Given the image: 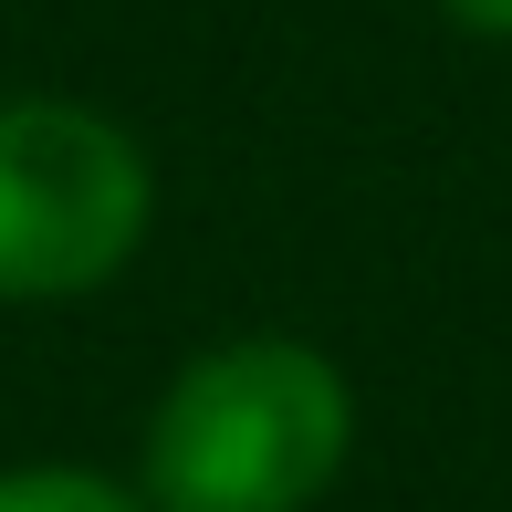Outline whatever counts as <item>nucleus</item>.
Segmentation results:
<instances>
[{"instance_id":"obj_1","label":"nucleus","mask_w":512,"mask_h":512,"mask_svg":"<svg viewBox=\"0 0 512 512\" xmlns=\"http://www.w3.org/2000/svg\"><path fill=\"white\" fill-rule=\"evenodd\" d=\"M345 450H356V387L324 345H209L147 418V512H314Z\"/></svg>"},{"instance_id":"obj_2","label":"nucleus","mask_w":512,"mask_h":512,"mask_svg":"<svg viewBox=\"0 0 512 512\" xmlns=\"http://www.w3.org/2000/svg\"><path fill=\"white\" fill-rule=\"evenodd\" d=\"M147 147L115 115L21 95L0 105V304H63L126 272L147 241Z\"/></svg>"},{"instance_id":"obj_3","label":"nucleus","mask_w":512,"mask_h":512,"mask_svg":"<svg viewBox=\"0 0 512 512\" xmlns=\"http://www.w3.org/2000/svg\"><path fill=\"white\" fill-rule=\"evenodd\" d=\"M0 512H147L95 471H0Z\"/></svg>"},{"instance_id":"obj_4","label":"nucleus","mask_w":512,"mask_h":512,"mask_svg":"<svg viewBox=\"0 0 512 512\" xmlns=\"http://www.w3.org/2000/svg\"><path fill=\"white\" fill-rule=\"evenodd\" d=\"M439 11H450L460 32H492V42H512V0H439Z\"/></svg>"}]
</instances>
